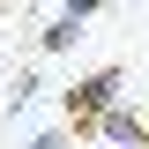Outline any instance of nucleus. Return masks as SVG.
I'll list each match as a JSON object with an SVG mask.
<instances>
[{
	"mask_svg": "<svg viewBox=\"0 0 149 149\" xmlns=\"http://www.w3.org/2000/svg\"><path fill=\"white\" fill-rule=\"evenodd\" d=\"M119 82H127L119 67H97V74H82V82L60 97V104H67V127H74V134H90V119H97V112H104V104H119Z\"/></svg>",
	"mask_w": 149,
	"mask_h": 149,
	"instance_id": "nucleus-1",
	"label": "nucleus"
},
{
	"mask_svg": "<svg viewBox=\"0 0 149 149\" xmlns=\"http://www.w3.org/2000/svg\"><path fill=\"white\" fill-rule=\"evenodd\" d=\"M90 134H104V142H134V149H149V119L142 112H127V104H104L90 119Z\"/></svg>",
	"mask_w": 149,
	"mask_h": 149,
	"instance_id": "nucleus-2",
	"label": "nucleus"
},
{
	"mask_svg": "<svg viewBox=\"0 0 149 149\" xmlns=\"http://www.w3.org/2000/svg\"><path fill=\"white\" fill-rule=\"evenodd\" d=\"M74 37H82V22H67V15H52V22H45V37H37V52H67Z\"/></svg>",
	"mask_w": 149,
	"mask_h": 149,
	"instance_id": "nucleus-3",
	"label": "nucleus"
},
{
	"mask_svg": "<svg viewBox=\"0 0 149 149\" xmlns=\"http://www.w3.org/2000/svg\"><path fill=\"white\" fill-rule=\"evenodd\" d=\"M37 90H45V82H37V67H22V74H15V82H8V112H22V104H30V97H37Z\"/></svg>",
	"mask_w": 149,
	"mask_h": 149,
	"instance_id": "nucleus-4",
	"label": "nucleus"
},
{
	"mask_svg": "<svg viewBox=\"0 0 149 149\" xmlns=\"http://www.w3.org/2000/svg\"><path fill=\"white\" fill-rule=\"evenodd\" d=\"M30 149H74V127H45V134H30Z\"/></svg>",
	"mask_w": 149,
	"mask_h": 149,
	"instance_id": "nucleus-5",
	"label": "nucleus"
},
{
	"mask_svg": "<svg viewBox=\"0 0 149 149\" xmlns=\"http://www.w3.org/2000/svg\"><path fill=\"white\" fill-rule=\"evenodd\" d=\"M97 8H104V0H67V8H60V15H67V22H90Z\"/></svg>",
	"mask_w": 149,
	"mask_h": 149,
	"instance_id": "nucleus-6",
	"label": "nucleus"
},
{
	"mask_svg": "<svg viewBox=\"0 0 149 149\" xmlns=\"http://www.w3.org/2000/svg\"><path fill=\"white\" fill-rule=\"evenodd\" d=\"M119 149H134V142H119Z\"/></svg>",
	"mask_w": 149,
	"mask_h": 149,
	"instance_id": "nucleus-7",
	"label": "nucleus"
}]
</instances>
